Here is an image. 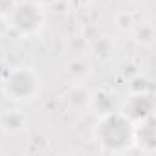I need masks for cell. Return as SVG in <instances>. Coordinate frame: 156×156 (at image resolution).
Wrapping results in <instances>:
<instances>
[{"label": "cell", "instance_id": "cell-1", "mask_svg": "<svg viewBox=\"0 0 156 156\" xmlns=\"http://www.w3.org/2000/svg\"><path fill=\"white\" fill-rule=\"evenodd\" d=\"M134 125L121 112H108L99 116L94 127L96 143L107 152H125L134 145Z\"/></svg>", "mask_w": 156, "mask_h": 156}, {"label": "cell", "instance_id": "cell-2", "mask_svg": "<svg viewBox=\"0 0 156 156\" xmlns=\"http://www.w3.org/2000/svg\"><path fill=\"white\" fill-rule=\"evenodd\" d=\"M0 90L6 96V99L13 103H30L37 99L42 92V79L41 75L28 66H13L6 70Z\"/></svg>", "mask_w": 156, "mask_h": 156}, {"label": "cell", "instance_id": "cell-3", "mask_svg": "<svg viewBox=\"0 0 156 156\" xmlns=\"http://www.w3.org/2000/svg\"><path fill=\"white\" fill-rule=\"evenodd\" d=\"M46 24L44 8L39 2H20L8 13V28L19 37H33Z\"/></svg>", "mask_w": 156, "mask_h": 156}, {"label": "cell", "instance_id": "cell-4", "mask_svg": "<svg viewBox=\"0 0 156 156\" xmlns=\"http://www.w3.org/2000/svg\"><path fill=\"white\" fill-rule=\"evenodd\" d=\"M152 110H154L152 96L147 94V92H138V94H132L127 99L121 114L134 125L138 121H143V119L151 118L152 116Z\"/></svg>", "mask_w": 156, "mask_h": 156}, {"label": "cell", "instance_id": "cell-5", "mask_svg": "<svg viewBox=\"0 0 156 156\" xmlns=\"http://www.w3.org/2000/svg\"><path fill=\"white\" fill-rule=\"evenodd\" d=\"M134 143L140 147H145L147 152L154 149V127H152V116L134 123Z\"/></svg>", "mask_w": 156, "mask_h": 156}, {"label": "cell", "instance_id": "cell-6", "mask_svg": "<svg viewBox=\"0 0 156 156\" xmlns=\"http://www.w3.org/2000/svg\"><path fill=\"white\" fill-rule=\"evenodd\" d=\"M0 125H2V129L8 130V132H19V130L24 129L26 118L19 110H6L2 116H0Z\"/></svg>", "mask_w": 156, "mask_h": 156}, {"label": "cell", "instance_id": "cell-7", "mask_svg": "<svg viewBox=\"0 0 156 156\" xmlns=\"http://www.w3.org/2000/svg\"><path fill=\"white\" fill-rule=\"evenodd\" d=\"M88 107L98 116H105V114L112 112V99L107 92H96L92 98H88Z\"/></svg>", "mask_w": 156, "mask_h": 156}, {"label": "cell", "instance_id": "cell-8", "mask_svg": "<svg viewBox=\"0 0 156 156\" xmlns=\"http://www.w3.org/2000/svg\"><path fill=\"white\" fill-rule=\"evenodd\" d=\"M37 2H39L42 8H44V6H51V4L55 2V0H37Z\"/></svg>", "mask_w": 156, "mask_h": 156}]
</instances>
